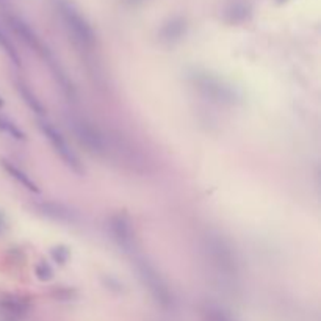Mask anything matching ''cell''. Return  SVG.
<instances>
[{"label":"cell","mask_w":321,"mask_h":321,"mask_svg":"<svg viewBox=\"0 0 321 321\" xmlns=\"http://www.w3.org/2000/svg\"><path fill=\"white\" fill-rule=\"evenodd\" d=\"M111 230L115 234V238L125 251H134V235H132L130 224L125 221L122 216L116 215L111 218Z\"/></svg>","instance_id":"cell-6"},{"label":"cell","mask_w":321,"mask_h":321,"mask_svg":"<svg viewBox=\"0 0 321 321\" xmlns=\"http://www.w3.org/2000/svg\"><path fill=\"white\" fill-rule=\"evenodd\" d=\"M0 132H3L8 136L15 138V139H25L24 132L20 130L17 125L13 122L10 118H6L3 115H0Z\"/></svg>","instance_id":"cell-9"},{"label":"cell","mask_w":321,"mask_h":321,"mask_svg":"<svg viewBox=\"0 0 321 321\" xmlns=\"http://www.w3.org/2000/svg\"><path fill=\"white\" fill-rule=\"evenodd\" d=\"M0 49L6 53V57H8L13 63H15L16 66L20 65V58H19V53L15 49V46H13V43L10 41V38L6 36V33L0 29Z\"/></svg>","instance_id":"cell-10"},{"label":"cell","mask_w":321,"mask_h":321,"mask_svg":"<svg viewBox=\"0 0 321 321\" xmlns=\"http://www.w3.org/2000/svg\"><path fill=\"white\" fill-rule=\"evenodd\" d=\"M16 88H17V91H19L20 97H22L27 105H29L33 111H36L38 115H43V113H44L43 105H41V102L36 99V96H34L33 91L29 88V85H25L24 82H17V83H16Z\"/></svg>","instance_id":"cell-8"},{"label":"cell","mask_w":321,"mask_h":321,"mask_svg":"<svg viewBox=\"0 0 321 321\" xmlns=\"http://www.w3.org/2000/svg\"><path fill=\"white\" fill-rule=\"evenodd\" d=\"M53 10L57 13L63 30L66 32L69 39L80 51H93L96 47V33L88 19L74 5L72 0H52Z\"/></svg>","instance_id":"cell-1"},{"label":"cell","mask_w":321,"mask_h":321,"mask_svg":"<svg viewBox=\"0 0 321 321\" xmlns=\"http://www.w3.org/2000/svg\"><path fill=\"white\" fill-rule=\"evenodd\" d=\"M204 251L208 262L220 274L234 277L237 274V259L232 246L220 234L208 232L204 237Z\"/></svg>","instance_id":"cell-3"},{"label":"cell","mask_w":321,"mask_h":321,"mask_svg":"<svg viewBox=\"0 0 321 321\" xmlns=\"http://www.w3.org/2000/svg\"><path fill=\"white\" fill-rule=\"evenodd\" d=\"M0 165H2V168H3L6 172H8L13 179H16L20 185L27 188V190L38 193V186H36V184H34L33 180L29 177V174H25L22 169L17 168V166H16L15 163H11L10 160H5V158H2V160H0Z\"/></svg>","instance_id":"cell-7"},{"label":"cell","mask_w":321,"mask_h":321,"mask_svg":"<svg viewBox=\"0 0 321 321\" xmlns=\"http://www.w3.org/2000/svg\"><path fill=\"white\" fill-rule=\"evenodd\" d=\"M130 2H139V0H130Z\"/></svg>","instance_id":"cell-11"},{"label":"cell","mask_w":321,"mask_h":321,"mask_svg":"<svg viewBox=\"0 0 321 321\" xmlns=\"http://www.w3.org/2000/svg\"><path fill=\"white\" fill-rule=\"evenodd\" d=\"M134 265L135 270L144 284V287L149 290V293L153 296L155 301H158L162 305H169L172 304V293L166 279L163 274L157 270L149 259H146L144 255L136 254L134 257Z\"/></svg>","instance_id":"cell-2"},{"label":"cell","mask_w":321,"mask_h":321,"mask_svg":"<svg viewBox=\"0 0 321 321\" xmlns=\"http://www.w3.org/2000/svg\"><path fill=\"white\" fill-rule=\"evenodd\" d=\"M69 124L74 129L77 138L86 146L89 151L96 153L105 152V139L97 127H94L93 122H89L86 118H82L79 115H71L69 116Z\"/></svg>","instance_id":"cell-5"},{"label":"cell","mask_w":321,"mask_h":321,"mask_svg":"<svg viewBox=\"0 0 321 321\" xmlns=\"http://www.w3.org/2000/svg\"><path fill=\"white\" fill-rule=\"evenodd\" d=\"M39 129L43 132V135L46 136V139L51 143L52 149L55 151V153L61 158V162L66 166L71 168V171L82 174V165L79 162V157L75 155V152L71 149V146L68 144L66 138L61 135V132L55 127L53 124H51L49 121L39 119Z\"/></svg>","instance_id":"cell-4"},{"label":"cell","mask_w":321,"mask_h":321,"mask_svg":"<svg viewBox=\"0 0 321 321\" xmlns=\"http://www.w3.org/2000/svg\"><path fill=\"white\" fill-rule=\"evenodd\" d=\"M0 227H2V220H0Z\"/></svg>","instance_id":"cell-12"}]
</instances>
